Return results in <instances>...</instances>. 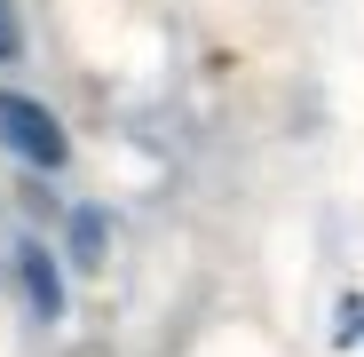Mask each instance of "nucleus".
I'll use <instances>...</instances> for the list:
<instances>
[{
    "instance_id": "1",
    "label": "nucleus",
    "mask_w": 364,
    "mask_h": 357,
    "mask_svg": "<svg viewBox=\"0 0 364 357\" xmlns=\"http://www.w3.org/2000/svg\"><path fill=\"white\" fill-rule=\"evenodd\" d=\"M0 143H9L24 167H40V175H55L72 159V135H64V119H55L40 95H0Z\"/></svg>"
},
{
    "instance_id": "2",
    "label": "nucleus",
    "mask_w": 364,
    "mask_h": 357,
    "mask_svg": "<svg viewBox=\"0 0 364 357\" xmlns=\"http://www.w3.org/2000/svg\"><path fill=\"white\" fill-rule=\"evenodd\" d=\"M16 294H24V310L40 326L64 318V270H55V254L40 247V238H16Z\"/></svg>"
},
{
    "instance_id": "3",
    "label": "nucleus",
    "mask_w": 364,
    "mask_h": 357,
    "mask_svg": "<svg viewBox=\"0 0 364 357\" xmlns=\"http://www.w3.org/2000/svg\"><path fill=\"white\" fill-rule=\"evenodd\" d=\"M72 262H80V270L103 262V207H80V214H72Z\"/></svg>"
},
{
    "instance_id": "4",
    "label": "nucleus",
    "mask_w": 364,
    "mask_h": 357,
    "mask_svg": "<svg viewBox=\"0 0 364 357\" xmlns=\"http://www.w3.org/2000/svg\"><path fill=\"white\" fill-rule=\"evenodd\" d=\"M24 48V24H16V0H0V64H16Z\"/></svg>"
}]
</instances>
